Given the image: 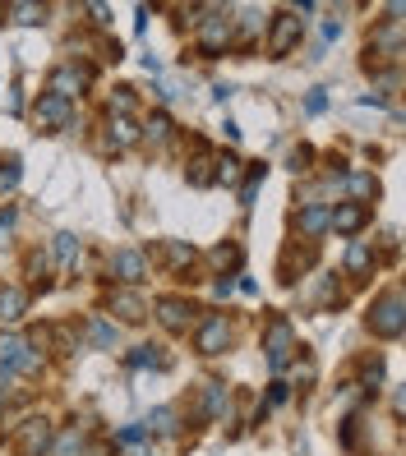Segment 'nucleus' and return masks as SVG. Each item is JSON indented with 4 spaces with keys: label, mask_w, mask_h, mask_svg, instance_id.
Segmentation results:
<instances>
[{
    "label": "nucleus",
    "mask_w": 406,
    "mask_h": 456,
    "mask_svg": "<svg viewBox=\"0 0 406 456\" xmlns=\"http://www.w3.org/2000/svg\"><path fill=\"white\" fill-rule=\"evenodd\" d=\"M56 254H61L65 263H74V254H79V240H74V235H56Z\"/></svg>",
    "instance_id": "aec40b11"
},
{
    "label": "nucleus",
    "mask_w": 406,
    "mask_h": 456,
    "mask_svg": "<svg viewBox=\"0 0 406 456\" xmlns=\"http://www.w3.org/2000/svg\"><path fill=\"white\" fill-rule=\"evenodd\" d=\"M208 410L222 415V387H217V383H208Z\"/></svg>",
    "instance_id": "a878e982"
},
{
    "label": "nucleus",
    "mask_w": 406,
    "mask_h": 456,
    "mask_svg": "<svg viewBox=\"0 0 406 456\" xmlns=\"http://www.w3.org/2000/svg\"><path fill=\"white\" fill-rule=\"evenodd\" d=\"M111 272L120 281H143V272H148V263H143L139 249H120V254L111 258Z\"/></svg>",
    "instance_id": "20e7f679"
},
{
    "label": "nucleus",
    "mask_w": 406,
    "mask_h": 456,
    "mask_svg": "<svg viewBox=\"0 0 406 456\" xmlns=\"http://www.w3.org/2000/svg\"><path fill=\"white\" fill-rule=\"evenodd\" d=\"M111 309H120V318H130V323H139V318H143V299L134 295V290H120V295L111 299Z\"/></svg>",
    "instance_id": "ddd939ff"
},
{
    "label": "nucleus",
    "mask_w": 406,
    "mask_h": 456,
    "mask_svg": "<svg viewBox=\"0 0 406 456\" xmlns=\"http://www.w3.org/2000/svg\"><path fill=\"white\" fill-rule=\"evenodd\" d=\"M305 161H309V148H296L291 152V171H305Z\"/></svg>",
    "instance_id": "cd10ccee"
},
{
    "label": "nucleus",
    "mask_w": 406,
    "mask_h": 456,
    "mask_svg": "<svg viewBox=\"0 0 406 456\" xmlns=\"http://www.w3.org/2000/svg\"><path fill=\"white\" fill-rule=\"evenodd\" d=\"M227 37H231V23H227V18H212V23L203 28V51L217 55L222 46H227Z\"/></svg>",
    "instance_id": "9d476101"
},
{
    "label": "nucleus",
    "mask_w": 406,
    "mask_h": 456,
    "mask_svg": "<svg viewBox=\"0 0 406 456\" xmlns=\"http://www.w3.org/2000/svg\"><path fill=\"white\" fill-rule=\"evenodd\" d=\"M46 438H51V429H46L42 420H33V424L24 429V452H28V456H42V452H46Z\"/></svg>",
    "instance_id": "f8f14e48"
},
{
    "label": "nucleus",
    "mask_w": 406,
    "mask_h": 456,
    "mask_svg": "<svg viewBox=\"0 0 406 456\" xmlns=\"http://www.w3.org/2000/svg\"><path fill=\"white\" fill-rule=\"evenodd\" d=\"M351 189H355V193H374V189H379V184H374L370 176H355V180H351Z\"/></svg>",
    "instance_id": "bb28decb"
},
{
    "label": "nucleus",
    "mask_w": 406,
    "mask_h": 456,
    "mask_svg": "<svg viewBox=\"0 0 406 456\" xmlns=\"http://www.w3.org/2000/svg\"><path fill=\"white\" fill-rule=\"evenodd\" d=\"M346 267H351V272H365V267H370V245H351V254H346Z\"/></svg>",
    "instance_id": "a211bd4d"
},
{
    "label": "nucleus",
    "mask_w": 406,
    "mask_h": 456,
    "mask_svg": "<svg viewBox=\"0 0 406 456\" xmlns=\"http://www.w3.org/2000/svg\"><path fill=\"white\" fill-rule=\"evenodd\" d=\"M24 351H28V341H24V336H0V364H19V360H24Z\"/></svg>",
    "instance_id": "4468645a"
},
{
    "label": "nucleus",
    "mask_w": 406,
    "mask_h": 456,
    "mask_svg": "<svg viewBox=\"0 0 406 456\" xmlns=\"http://www.w3.org/2000/svg\"><path fill=\"white\" fill-rule=\"evenodd\" d=\"M286 355H291V327H286V323H273V327H268V364L282 368Z\"/></svg>",
    "instance_id": "39448f33"
},
{
    "label": "nucleus",
    "mask_w": 406,
    "mask_h": 456,
    "mask_svg": "<svg viewBox=\"0 0 406 456\" xmlns=\"http://www.w3.org/2000/svg\"><path fill=\"white\" fill-rule=\"evenodd\" d=\"M296 37H301V18L282 14V18H277V28H273V55H286L296 46Z\"/></svg>",
    "instance_id": "0eeeda50"
},
{
    "label": "nucleus",
    "mask_w": 406,
    "mask_h": 456,
    "mask_svg": "<svg viewBox=\"0 0 406 456\" xmlns=\"http://www.w3.org/2000/svg\"><path fill=\"white\" fill-rule=\"evenodd\" d=\"M88 83V70H79V65H65V70L51 74V97H61V102H70L74 92Z\"/></svg>",
    "instance_id": "f03ea898"
},
{
    "label": "nucleus",
    "mask_w": 406,
    "mask_h": 456,
    "mask_svg": "<svg viewBox=\"0 0 406 456\" xmlns=\"http://www.w3.org/2000/svg\"><path fill=\"white\" fill-rule=\"evenodd\" d=\"M19 184V161H9L5 171H0V189H14Z\"/></svg>",
    "instance_id": "393cba45"
},
{
    "label": "nucleus",
    "mask_w": 406,
    "mask_h": 456,
    "mask_svg": "<svg viewBox=\"0 0 406 456\" xmlns=\"http://www.w3.org/2000/svg\"><path fill=\"white\" fill-rule=\"evenodd\" d=\"M365 217H370V212H365L360 203H346V208H337L328 221H333L337 230H355V226H365Z\"/></svg>",
    "instance_id": "9b49d317"
},
{
    "label": "nucleus",
    "mask_w": 406,
    "mask_h": 456,
    "mask_svg": "<svg viewBox=\"0 0 406 456\" xmlns=\"http://www.w3.org/2000/svg\"><path fill=\"white\" fill-rule=\"evenodd\" d=\"M370 323H374V332L397 336V332H402V299H397V295H388L379 309H374V318H370Z\"/></svg>",
    "instance_id": "7ed1b4c3"
},
{
    "label": "nucleus",
    "mask_w": 406,
    "mask_h": 456,
    "mask_svg": "<svg viewBox=\"0 0 406 456\" xmlns=\"http://www.w3.org/2000/svg\"><path fill=\"white\" fill-rule=\"evenodd\" d=\"M79 442H83V429H70L61 438V447H56V456H70V452H79Z\"/></svg>",
    "instance_id": "412c9836"
},
{
    "label": "nucleus",
    "mask_w": 406,
    "mask_h": 456,
    "mask_svg": "<svg viewBox=\"0 0 406 456\" xmlns=\"http://www.w3.org/2000/svg\"><path fill=\"white\" fill-rule=\"evenodd\" d=\"M111 143L115 148H130L134 143V124L125 120V115H111Z\"/></svg>",
    "instance_id": "2eb2a0df"
},
{
    "label": "nucleus",
    "mask_w": 406,
    "mask_h": 456,
    "mask_svg": "<svg viewBox=\"0 0 406 456\" xmlns=\"http://www.w3.org/2000/svg\"><path fill=\"white\" fill-rule=\"evenodd\" d=\"M167 134H171V120H167V115H152V120H148V139H167Z\"/></svg>",
    "instance_id": "5701e85b"
},
{
    "label": "nucleus",
    "mask_w": 406,
    "mask_h": 456,
    "mask_svg": "<svg viewBox=\"0 0 406 456\" xmlns=\"http://www.w3.org/2000/svg\"><path fill=\"white\" fill-rule=\"evenodd\" d=\"M14 14H19V23H37L42 9H37V5H14Z\"/></svg>",
    "instance_id": "b1692460"
},
{
    "label": "nucleus",
    "mask_w": 406,
    "mask_h": 456,
    "mask_svg": "<svg viewBox=\"0 0 406 456\" xmlns=\"http://www.w3.org/2000/svg\"><path fill=\"white\" fill-rule=\"evenodd\" d=\"M88 332H93V346H115V327H111V323H102V318H93Z\"/></svg>",
    "instance_id": "f3484780"
},
{
    "label": "nucleus",
    "mask_w": 406,
    "mask_h": 456,
    "mask_svg": "<svg viewBox=\"0 0 406 456\" xmlns=\"http://www.w3.org/2000/svg\"><path fill=\"white\" fill-rule=\"evenodd\" d=\"M227 336H231V327H227V318H222V314H212V318H208V323H203V327H199V336H194V346H199V351H203V355H217V351H222V346H227Z\"/></svg>",
    "instance_id": "f257e3e1"
},
{
    "label": "nucleus",
    "mask_w": 406,
    "mask_h": 456,
    "mask_svg": "<svg viewBox=\"0 0 406 456\" xmlns=\"http://www.w3.org/2000/svg\"><path fill=\"white\" fill-rule=\"evenodd\" d=\"M305 106H309V111H314V115H318V111H323V106H328V97H323V92H314V97H309V102H305Z\"/></svg>",
    "instance_id": "c85d7f7f"
},
{
    "label": "nucleus",
    "mask_w": 406,
    "mask_h": 456,
    "mask_svg": "<svg viewBox=\"0 0 406 456\" xmlns=\"http://www.w3.org/2000/svg\"><path fill=\"white\" fill-rule=\"evenodd\" d=\"M236 176H240V161H236V157H222V161H217V180H227V184H231Z\"/></svg>",
    "instance_id": "4be33fe9"
},
{
    "label": "nucleus",
    "mask_w": 406,
    "mask_h": 456,
    "mask_svg": "<svg viewBox=\"0 0 406 456\" xmlns=\"http://www.w3.org/2000/svg\"><path fill=\"white\" fill-rule=\"evenodd\" d=\"M37 124H70V102L42 97V102H37Z\"/></svg>",
    "instance_id": "6e6552de"
},
{
    "label": "nucleus",
    "mask_w": 406,
    "mask_h": 456,
    "mask_svg": "<svg viewBox=\"0 0 406 456\" xmlns=\"http://www.w3.org/2000/svg\"><path fill=\"white\" fill-rule=\"evenodd\" d=\"M148 429H157V433H176V429H180V424H176V410H157V415L148 420Z\"/></svg>",
    "instance_id": "6ab92c4d"
},
{
    "label": "nucleus",
    "mask_w": 406,
    "mask_h": 456,
    "mask_svg": "<svg viewBox=\"0 0 406 456\" xmlns=\"http://www.w3.org/2000/svg\"><path fill=\"white\" fill-rule=\"evenodd\" d=\"M24 290H19V286H5V290H0V323H14V318L19 314H24Z\"/></svg>",
    "instance_id": "1a4fd4ad"
},
{
    "label": "nucleus",
    "mask_w": 406,
    "mask_h": 456,
    "mask_svg": "<svg viewBox=\"0 0 406 456\" xmlns=\"http://www.w3.org/2000/svg\"><path fill=\"white\" fill-rule=\"evenodd\" d=\"M189 314L194 309L185 304V299H176V295H167V299H157V318L171 327V332H180V327H189Z\"/></svg>",
    "instance_id": "423d86ee"
},
{
    "label": "nucleus",
    "mask_w": 406,
    "mask_h": 456,
    "mask_svg": "<svg viewBox=\"0 0 406 456\" xmlns=\"http://www.w3.org/2000/svg\"><path fill=\"white\" fill-rule=\"evenodd\" d=\"M323 226H328V212H323V208H305V217H301V230H305V235H318Z\"/></svg>",
    "instance_id": "dca6fc26"
}]
</instances>
